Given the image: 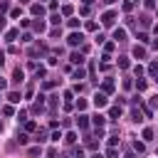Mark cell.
<instances>
[{"label": "cell", "mask_w": 158, "mask_h": 158, "mask_svg": "<svg viewBox=\"0 0 158 158\" xmlns=\"http://www.w3.org/2000/svg\"><path fill=\"white\" fill-rule=\"evenodd\" d=\"M106 158H118V151H116V146H111V148L106 151Z\"/></svg>", "instance_id": "cell-14"}, {"label": "cell", "mask_w": 158, "mask_h": 158, "mask_svg": "<svg viewBox=\"0 0 158 158\" xmlns=\"http://www.w3.org/2000/svg\"><path fill=\"white\" fill-rule=\"evenodd\" d=\"M2 59H5V54H2V52H0V64H2Z\"/></svg>", "instance_id": "cell-39"}, {"label": "cell", "mask_w": 158, "mask_h": 158, "mask_svg": "<svg viewBox=\"0 0 158 158\" xmlns=\"http://www.w3.org/2000/svg\"><path fill=\"white\" fill-rule=\"evenodd\" d=\"M25 128H27V131H35L37 126H35V121H25Z\"/></svg>", "instance_id": "cell-25"}, {"label": "cell", "mask_w": 158, "mask_h": 158, "mask_svg": "<svg viewBox=\"0 0 158 158\" xmlns=\"http://www.w3.org/2000/svg\"><path fill=\"white\" fill-rule=\"evenodd\" d=\"M49 22H52V25H59V22H62V17H59V15H52V17H49Z\"/></svg>", "instance_id": "cell-23"}, {"label": "cell", "mask_w": 158, "mask_h": 158, "mask_svg": "<svg viewBox=\"0 0 158 158\" xmlns=\"http://www.w3.org/2000/svg\"><path fill=\"white\" fill-rule=\"evenodd\" d=\"M133 121H136V123H141V121H143V118H141V111H138V109H133Z\"/></svg>", "instance_id": "cell-21"}, {"label": "cell", "mask_w": 158, "mask_h": 158, "mask_svg": "<svg viewBox=\"0 0 158 158\" xmlns=\"http://www.w3.org/2000/svg\"><path fill=\"white\" fill-rule=\"evenodd\" d=\"M138 42H148V35L146 32H138Z\"/></svg>", "instance_id": "cell-31"}, {"label": "cell", "mask_w": 158, "mask_h": 158, "mask_svg": "<svg viewBox=\"0 0 158 158\" xmlns=\"http://www.w3.org/2000/svg\"><path fill=\"white\" fill-rule=\"evenodd\" d=\"M91 2H94V0H84V5H91Z\"/></svg>", "instance_id": "cell-40"}, {"label": "cell", "mask_w": 158, "mask_h": 158, "mask_svg": "<svg viewBox=\"0 0 158 158\" xmlns=\"http://www.w3.org/2000/svg\"><path fill=\"white\" fill-rule=\"evenodd\" d=\"M133 57H138V59H143V57H146V49L136 44V47H133Z\"/></svg>", "instance_id": "cell-10"}, {"label": "cell", "mask_w": 158, "mask_h": 158, "mask_svg": "<svg viewBox=\"0 0 158 158\" xmlns=\"http://www.w3.org/2000/svg\"><path fill=\"white\" fill-rule=\"evenodd\" d=\"M106 104H109V99H106V94H104V91L94 94V106H96V109H104Z\"/></svg>", "instance_id": "cell-2"}, {"label": "cell", "mask_w": 158, "mask_h": 158, "mask_svg": "<svg viewBox=\"0 0 158 158\" xmlns=\"http://www.w3.org/2000/svg\"><path fill=\"white\" fill-rule=\"evenodd\" d=\"M74 79H84V69H74Z\"/></svg>", "instance_id": "cell-24"}, {"label": "cell", "mask_w": 158, "mask_h": 158, "mask_svg": "<svg viewBox=\"0 0 158 158\" xmlns=\"http://www.w3.org/2000/svg\"><path fill=\"white\" fill-rule=\"evenodd\" d=\"M64 141H67V143H74V141H77V133H74V131H69V133L64 136Z\"/></svg>", "instance_id": "cell-17"}, {"label": "cell", "mask_w": 158, "mask_h": 158, "mask_svg": "<svg viewBox=\"0 0 158 158\" xmlns=\"http://www.w3.org/2000/svg\"><path fill=\"white\" fill-rule=\"evenodd\" d=\"M148 74L151 77H158V62H151L148 64Z\"/></svg>", "instance_id": "cell-12"}, {"label": "cell", "mask_w": 158, "mask_h": 158, "mask_svg": "<svg viewBox=\"0 0 158 158\" xmlns=\"http://www.w3.org/2000/svg\"><path fill=\"white\" fill-rule=\"evenodd\" d=\"M153 49H158V40H153Z\"/></svg>", "instance_id": "cell-38"}, {"label": "cell", "mask_w": 158, "mask_h": 158, "mask_svg": "<svg viewBox=\"0 0 158 158\" xmlns=\"http://www.w3.org/2000/svg\"><path fill=\"white\" fill-rule=\"evenodd\" d=\"M104 121H106V118H104V116H101V114H96V116H94V123H96V126H99V128H101V126H104Z\"/></svg>", "instance_id": "cell-16"}, {"label": "cell", "mask_w": 158, "mask_h": 158, "mask_svg": "<svg viewBox=\"0 0 158 158\" xmlns=\"http://www.w3.org/2000/svg\"><path fill=\"white\" fill-rule=\"evenodd\" d=\"M101 91H104V94H111V91H114V81H111V79H104V84H101Z\"/></svg>", "instance_id": "cell-5"}, {"label": "cell", "mask_w": 158, "mask_h": 158, "mask_svg": "<svg viewBox=\"0 0 158 158\" xmlns=\"http://www.w3.org/2000/svg\"><path fill=\"white\" fill-rule=\"evenodd\" d=\"M109 114H111V118H116V116H121V109H118V106H114Z\"/></svg>", "instance_id": "cell-20"}, {"label": "cell", "mask_w": 158, "mask_h": 158, "mask_svg": "<svg viewBox=\"0 0 158 158\" xmlns=\"http://www.w3.org/2000/svg\"><path fill=\"white\" fill-rule=\"evenodd\" d=\"M151 106H153V109H158V94H156V96L151 99Z\"/></svg>", "instance_id": "cell-35"}, {"label": "cell", "mask_w": 158, "mask_h": 158, "mask_svg": "<svg viewBox=\"0 0 158 158\" xmlns=\"http://www.w3.org/2000/svg\"><path fill=\"white\" fill-rule=\"evenodd\" d=\"M67 42H69V47H77V44L84 42V35H81V32H72V35L67 37Z\"/></svg>", "instance_id": "cell-1"}, {"label": "cell", "mask_w": 158, "mask_h": 158, "mask_svg": "<svg viewBox=\"0 0 158 158\" xmlns=\"http://www.w3.org/2000/svg\"><path fill=\"white\" fill-rule=\"evenodd\" d=\"M86 106H89V104H86V99H77V109H79V111H84Z\"/></svg>", "instance_id": "cell-15"}, {"label": "cell", "mask_w": 158, "mask_h": 158, "mask_svg": "<svg viewBox=\"0 0 158 158\" xmlns=\"http://www.w3.org/2000/svg\"><path fill=\"white\" fill-rule=\"evenodd\" d=\"M12 77H15L12 81H22V79H25V74H22V69H20V67H17L15 72H12Z\"/></svg>", "instance_id": "cell-13"}, {"label": "cell", "mask_w": 158, "mask_h": 158, "mask_svg": "<svg viewBox=\"0 0 158 158\" xmlns=\"http://www.w3.org/2000/svg\"><path fill=\"white\" fill-rule=\"evenodd\" d=\"M69 59H72V64H84V57H81L79 52H72V57H69Z\"/></svg>", "instance_id": "cell-7"}, {"label": "cell", "mask_w": 158, "mask_h": 158, "mask_svg": "<svg viewBox=\"0 0 158 158\" xmlns=\"http://www.w3.org/2000/svg\"><path fill=\"white\" fill-rule=\"evenodd\" d=\"M143 5H146L148 10H153V7H156V2H153V0H143Z\"/></svg>", "instance_id": "cell-34"}, {"label": "cell", "mask_w": 158, "mask_h": 158, "mask_svg": "<svg viewBox=\"0 0 158 158\" xmlns=\"http://www.w3.org/2000/svg\"><path fill=\"white\" fill-rule=\"evenodd\" d=\"M15 37H17V30H7V35H5V40H10V42H12Z\"/></svg>", "instance_id": "cell-18"}, {"label": "cell", "mask_w": 158, "mask_h": 158, "mask_svg": "<svg viewBox=\"0 0 158 158\" xmlns=\"http://www.w3.org/2000/svg\"><path fill=\"white\" fill-rule=\"evenodd\" d=\"M32 27H35V32H44V30H47V25H44L42 20H37V22H32Z\"/></svg>", "instance_id": "cell-9"}, {"label": "cell", "mask_w": 158, "mask_h": 158, "mask_svg": "<svg viewBox=\"0 0 158 158\" xmlns=\"http://www.w3.org/2000/svg\"><path fill=\"white\" fill-rule=\"evenodd\" d=\"M77 126H79V128H86V126H89V116H84V114H81V116L77 118Z\"/></svg>", "instance_id": "cell-8"}, {"label": "cell", "mask_w": 158, "mask_h": 158, "mask_svg": "<svg viewBox=\"0 0 158 158\" xmlns=\"http://www.w3.org/2000/svg\"><path fill=\"white\" fill-rule=\"evenodd\" d=\"M7 101H10V104H20V94H17V91H10V94H7Z\"/></svg>", "instance_id": "cell-11"}, {"label": "cell", "mask_w": 158, "mask_h": 158, "mask_svg": "<svg viewBox=\"0 0 158 158\" xmlns=\"http://www.w3.org/2000/svg\"><path fill=\"white\" fill-rule=\"evenodd\" d=\"M79 25H81V22H79V20H69V27H72V30H77V27H79Z\"/></svg>", "instance_id": "cell-30"}, {"label": "cell", "mask_w": 158, "mask_h": 158, "mask_svg": "<svg viewBox=\"0 0 158 158\" xmlns=\"http://www.w3.org/2000/svg\"><path fill=\"white\" fill-rule=\"evenodd\" d=\"M30 12H32V15H37V17H42V15H44V7H42V5H37V2H35V5H32V7H30Z\"/></svg>", "instance_id": "cell-6"}, {"label": "cell", "mask_w": 158, "mask_h": 158, "mask_svg": "<svg viewBox=\"0 0 158 158\" xmlns=\"http://www.w3.org/2000/svg\"><path fill=\"white\" fill-rule=\"evenodd\" d=\"M118 67H121V69H128V59H126V57H118Z\"/></svg>", "instance_id": "cell-19"}, {"label": "cell", "mask_w": 158, "mask_h": 158, "mask_svg": "<svg viewBox=\"0 0 158 158\" xmlns=\"http://www.w3.org/2000/svg\"><path fill=\"white\" fill-rule=\"evenodd\" d=\"M114 20H116V12H114V10H109V12H104V15H101V22H104L106 27H111V25H114Z\"/></svg>", "instance_id": "cell-3"}, {"label": "cell", "mask_w": 158, "mask_h": 158, "mask_svg": "<svg viewBox=\"0 0 158 158\" xmlns=\"http://www.w3.org/2000/svg\"><path fill=\"white\" fill-rule=\"evenodd\" d=\"M114 40H116V42H123V40H126V30H123V27H116V30H114Z\"/></svg>", "instance_id": "cell-4"}, {"label": "cell", "mask_w": 158, "mask_h": 158, "mask_svg": "<svg viewBox=\"0 0 158 158\" xmlns=\"http://www.w3.org/2000/svg\"><path fill=\"white\" fill-rule=\"evenodd\" d=\"M47 158H57V151H49V153H47Z\"/></svg>", "instance_id": "cell-36"}, {"label": "cell", "mask_w": 158, "mask_h": 158, "mask_svg": "<svg viewBox=\"0 0 158 158\" xmlns=\"http://www.w3.org/2000/svg\"><path fill=\"white\" fill-rule=\"evenodd\" d=\"M17 141H20V143H22V146H25V143H27V141H30V138H27V133H20V136H17Z\"/></svg>", "instance_id": "cell-26"}, {"label": "cell", "mask_w": 158, "mask_h": 158, "mask_svg": "<svg viewBox=\"0 0 158 158\" xmlns=\"http://www.w3.org/2000/svg\"><path fill=\"white\" fill-rule=\"evenodd\" d=\"M133 148H136V151H138V153H143V151H146V146H143V143H138V141H136V143H133Z\"/></svg>", "instance_id": "cell-27"}, {"label": "cell", "mask_w": 158, "mask_h": 158, "mask_svg": "<svg viewBox=\"0 0 158 158\" xmlns=\"http://www.w3.org/2000/svg\"><path fill=\"white\" fill-rule=\"evenodd\" d=\"M143 138L151 141V138H153V131H151V128H143Z\"/></svg>", "instance_id": "cell-22"}, {"label": "cell", "mask_w": 158, "mask_h": 158, "mask_svg": "<svg viewBox=\"0 0 158 158\" xmlns=\"http://www.w3.org/2000/svg\"><path fill=\"white\" fill-rule=\"evenodd\" d=\"M0 131H2V121H0Z\"/></svg>", "instance_id": "cell-42"}, {"label": "cell", "mask_w": 158, "mask_h": 158, "mask_svg": "<svg viewBox=\"0 0 158 158\" xmlns=\"http://www.w3.org/2000/svg\"><path fill=\"white\" fill-rule=\"evenodd\" d=\"M7 7H10V2H7V0H2V2H0V12H5Z\"/></svg>", "instance_id": "cell-28"}, {"label": "cell", "mask_w": 158, "mask_h": 158, "mask_svg": "<svg viewBox=\"0 0 158 158\" xmlns=\"http://www.w3.org/2000/svg\"><path fill=\"white\" fill-rule=\"evenodd\" d=\"M0 30H5V20L2 17H0Z\"/></svg>", "instance_id": "cell-37"}, {"label": "cell", "mask_w": 158, "mask_h": 158, "mask_svg": "<svg viewBox=\"0 0 158 158\" xmlns=\"http://www.w3.org/2000/svg\"><path fill=\"white\" fill-rule=\"evenodd\" d=\"M62 15H72V5H64L62 7Z\"/></svg>", "instance_id": "cell-29"}, {"label": "cell", "mask_w": 158, "mask_h": 158, "mask_svg": "<svg viewBox=\"0 0 158 158\" xmlns=\"http://www.w3.org/2000/svg\"><path fill=\"white\" fill-rule=\"evenodd\" d=\"M133 74H136V77H141V74H143V67H141V64H138V67H133Z\"/></svg>", "instance_id": "cell-32"}, {"label": "cell", "mask_w": 158, "mask_h": 158, "mask_svg": "<svg viewBox=\"0 0 158 158\" xmlns=\"http://www.w3.org/2000/svg\"><path fill=\"white\" fill-rule=\"evenodd\" d=\"M22 2H27V0H22Z\"/></svg>", "instance_id": "cell-43"}, {"label": "cell", "mask_w": 158, "mask_h": 158, "mask_svg": "<svg viewBox=\"0 0 158 158\" xmlns=\"http://www.w3.org/2000/svg\"><path fill=\"white\" fill-rule=\"evenodd\" d=\"M91 158H101V156H99V153H96V156H91Z\"/></svg>", "instance_id": "cell-41"}, {"label": "cell", "mask_w": 158, "mask_h": 158, "mask_svg": "<svg viewBox=\"0 0 158 158\" xmlns=\"http://www.w3.org/2000/svg\"><path fill=\"white\" fill-rule=\"evenodd\" d=\"M2 114L5 116H12V106H2Z\"/></svg>", "instance_id": "cell-33"}]
</instances>
